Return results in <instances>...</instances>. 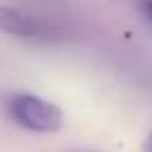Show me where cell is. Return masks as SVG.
Masks as SVG:
<instances>
[{
  "instance_id": "6da1fadb",
  "label": "cell",
  "mask_w": 152,
  "mask_h": 152,
  "mask_svg": "<svg viewBox=\"0 0 152 152\" xmlns=\"http://www.w3.org/2000/svg\"><path fill=\"white\" fill-rule=\"evenodd\" d=\"M11 119L25 130L40 134H52L63 128V110L52 101H45L36 94H16L9 101Z\"/></svg>"
},
{
  "instance_id": "7a4b0ae2",
  "label": "cell",
  "mask_w": 152,
  "mask_h": 152,
  "mask_svg": "<svg viewBox=\"0 0 152 152\" xmlns=\"http://www.w3.org/2000/svg\"><path fill=\"white\" fill-rule=\"evenodd\" d=\"M0 31H7L11 36L20 38H31L36 36V23L31 18H27L25 14H20L18 9H11L7 5H0Z\"/></svg>"
},
{
  "instance_id": "3957f363",
  "label": "cell",
  "mask_w": 152,
  "mask_h": 152,
  "mask_svg": "<svg viewBox=\"0 0 152 152\" xmlns=\"http://www.w3.org/2000/svg\"><path fill=\"white\" fill-rule=\"evenodd\" d=\"M143 11H145L148 18L152 20V0H143Z\"/></svg>"
},
{
  "instance_id": "277c9868",
  "label": "cell",
  "mask_w": 152,
  "mask_h": 152,
  "mask_svg": "<svg viewBox=\"0 0 152 152\" xmlns=\"http://www.w3.org/2000/svg\"><path fill=\"white\" fill-rule=\"evenodd\" d=\"M143 152H152V132L148 134V139H145V145H143Z\"/></svg>"
}]
</instances>
